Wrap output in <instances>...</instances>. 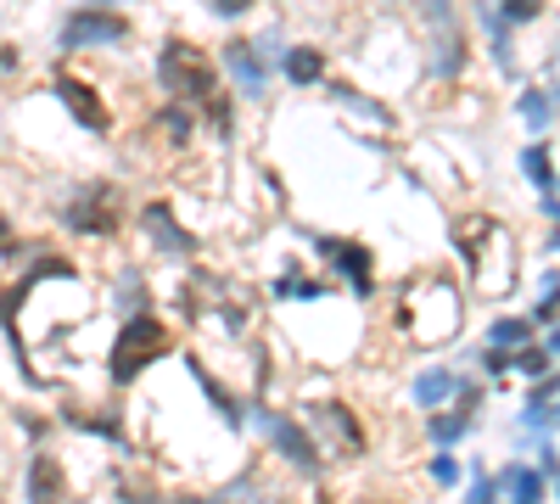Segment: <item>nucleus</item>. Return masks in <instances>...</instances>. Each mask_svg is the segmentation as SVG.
I'll return each instance as SVG.
<instances>
[{
	"label": "nucleus",
	"mask_w": 560,
	"mask_h": 504,
	"mask_svg": "<svg viewBox=\"0 0 560 504\" xmlns=\"http://www.w3.org/2000/svg\"><path fill=\"white\" fill-rule=\"evenodd\" d=\"M174 348V331L163 326L158 314H129L124 319V331H118V348H113V382L118 387H129L140 371H152V359H163Z\"/></svg>",
	"instance_id": "7ed1b4c3"
},
{
	"label": "nucleus",
	"mask_w": 560,
	"mask_h": 504,
	"mask_svg": "<svg viewBox=\"0 0 560 504\" xmlns=\"http://www.w3.org/2000/svg\"><path fill=\"white\" fill-rule=\"evenodd\" d=\"M158 124H163V134H168V141H174V146H185V141H191V118H185L179 107H168V113H163Z\"/></svg>",
	"instance_id": "5701e85b"
},
{
	"label": "nucleus",
	"mask_w": 560,
	"mask_h": 504,
	"mask_svg": "<svg viewBox=\"0 0 560 504\" xmlns=\"http://www.w3.org/2000/svg\"><path fill=\"white\" fill-rule=\"evenodd\" d=\"M465 432H471V409H454V415H432V443H459Z\"/></svg>",
	"instance_id": "aec40b11"
},
{
	"label": "nucleus",
	"mask_w": 560,
	"mask_h": 504,
	"mask_svg": "<svg viewBox=\"0 0 560 504\" xmlns=\"http://www.w3.org/2000/svg\"><path fill=\"white\" fill-rule=\"evenodd\" d=\"M62 224L79 236H113L118 231V202H113V186H90L79 202L62 208Z\"/></svg>",
	"instance_id": "0eeeda50"
},
{
	"label": "nucleus",
	"mask_w": 560,
	"mask_h": 504,
	"mask_svg": "<svg viewBox=\"0 0 560 504\" xmlns=\"http://www.w3.org/2000/svg\"><path fill=\"white\" fill-rule=\"evenodd\" d=\"M432 482H443V488L459 482V460H454V454H438V460H432Z\"/></svg>",
	"instance_id": "b1692460"
},
{
	"label": "nucleus",
	"mask_w": 560,
	"mask_h": 504,
	"mask_svg": "<svg viewBox=\"0 0 560 504\" xmlns=\"http://www.w3.org/2000/svg\"><path fill=\"white\" fill-rule=\"evenodd\" d=\"M208 7H213L219 17H242V12H253V0H208Z\"/></svg>",
	"instance_id": "a878e982"
},
{
	"label": "nucleus",
	"mask_w": 560,
	"mask_h": 504,
	"mask_svg": "<svg viewBox=\"0 0 560 504\" xmlns=\"http://www.w3.org/2000/svg\"><path fill=\"white\" fill-rule=\"evenodd\" d=\"M522 342H533V319H516V314H504V319H493L488 326V348H522Z\"/></svg>",
	"instance_id": "dca6fc26"
},
{
	"label": "nucleus",
	"mask_w": 560,
	"mask_h": 504,
	"mask_svg": "<svg viewBox=\"0 0 560 504\" xmlns=\"http://www.w3.org/2000/svg\"><path fill=\"white\" fill-rule=\"evenodd\" d=\"M459 314H465V303H459L454 281H443V274H427V281H415V286L404 292V303H398L404 331H409V342H420V348L448 342V337L459 331Z\"/></svg>",
	"instance_id": "f257e3e1"
},
{
	"label": "nucleus",
	"mask_w": 560,
	"mask_h": 504,
	"mask_svg": "<svg viewBox=\"0 0 560 504\" xmlns=\"http://www.w3.org/2000/svg\"><path fill=\"white\" fill-rule=\"evenodd\" d=\"M544 488H549V477L533 471V466H510V471L493 482V493H510V499H522V504H538Z\"/></svg>",
	"instance_id": "4468645a"
},
{
	"label": "nucleus",
	"mask_w": 560,
	"mask_h": 504,
	"mask_svg": "<svg viewBox=\"0 0 560 504\" xmlns=\"http://www.w3.org/2000/svg\"><path fill=\"white\" fill-rule=\"evenodd\" d=\"M140 224L152 231V242H158L163 253H197V236H185L179 224H174V213H168L163 202H152L147 213H140Z\"/></svg>",
	"instance_id": "f8f14e48"
},
{
	"label": "nucleus",
	"mask_w": 560,
	"mask_h": 504,
	"mask_svg": "<svg viewBox=\"0 0 560 504\" xmlns=\"http://www.w3.org/2000/svg\"><path fill=\"white\" fill-rule=\"evenodd\" d=\"M224 68L236 73V84H242L247 102H258L264 90H269V57L258 51V45H247V39H230V45H224Z\"/></svg>",
	"instance_id": "9d476101"
},
{
	"label": "nucleus",
	"mask_w": 560,
	"mask_h": 504,
	"mask_svg": "<svg viewBox=\"0 0 560 504\" xmlns=\"http://www.w3.org/2000/svg\"><path fill=\"white\" fill-rule=\"evenodd\" d=\"M308 432H325L331 437V454H342V460H359L364 454V426L348 403L325 398V403H308Z\"/></svg>",
	"instance_id": "423d86ee"
},
{
	"label": "nucleus",
	"mask_w": 560,
	"mask_h": 504,
	"mask_svg": "<svg viewBox=\"0 0 560 504\" xmlns=\"http://www.w3.org/2000/svg\"><path fill=\"white\" fill-rule=\"evenodd\" d=\"M314 253L331 263L342 281L359 292V297H370L376 292V263H370V253L359 247V242H331V236H314Z\"/></svg>",
	"instance_id": "6e6552de"
},
{
	"label": "nucleus",
	"mask_w": 560,
	"mask_h": 504,
	"mask_svg": "<svg viewBox=\"0 0 560 504\" xmlns=\"http://www.w3.org/2000/svg\"><path fill=\"white\" fill-rule=\"evenodd\" d=\"M448 398H477V392L465 387L454 371H420V376H415V403H420V409H438V403H448Z\"/></svg>",
	"instance_id": "9b49d317"
},
{
	"label": "nucleus",
	"mask_w": 560,
	"mask_h": 504,
	"mask_svg": "<svg viewBox=\"0 0 560 504\" xmlns=\"http://www.w3.org/2000/svg\"><path fill=\"white\" fill-rule=\"evenodd\" d=\"M522 168H527V179H533L538 197H555V157H549V141L527 146V152H522Z\"/></svg>",
	"instance_id": "2eb2a0df"
},
{
	"label": "nucleus",
	"mask_w": 560,
	"mask_h": 504,
	"mask_svg": "<svg viewBox=\"0 0 560 504\" xmlns=\"http://www.w3.org/2000/svg\"><path fill=\"white\" fill-rule=\"evenodd\" d=\"M549 364H555V353H549V348L538 353V348H527V342H522V348H516V359H510V371H522V376H549Z\"/></svg>",
	"instance_id": "412c9836"
},
{
	"label": "nucleus",
	"mask_w": 560,
	"mask_h": 504,
	"mask_svg": "<svg viewBox=\"0 0 560 504\" xmlns=\"http://www.w3.org/2000/svg\"><path fill=\"white\" fill-rule=\"evenodd\" d=\"M482 371H488V376H504V371H510V353H504V348H488V353H482Z\"/></svg>",
	"instance_id": "393cba45"
},
{
	"label": "nucleus",
	"mask_w": 560,
	"mask_h": 504,
	"mask_svg": "<svg viewBox=\"0 0 560 504\" xmlns=\"http://www.w3.org/2000/svg\"><path fill=\"white\" fill-rule=\"evenodd\" d=\"M158 79L174 102H213L219 96V68L208 62V51H197L191 39H168L158 51Z\"/></svg>",
	"instance_id": "f03ea898"
},
{
	"label": "nucleus",
	"mask_w": 560,
	"mask_h": 504,
	"mask_svg": "<svg viewBox=\"0 0 560 504\" xmlns=\"http://www.w3.org/2000/svg\"><path fill=\"white\" fill-rule=\"evenodd\" d=\"M28 493H34V499H39V493H62V471H57V460H51V454H34Z\"/></svg>",
	"instance_id": "6ab92c4d"
},
{
	"label": "nucleus",
	"mask_w": 560,
	"mask_h": 504,
	"mask_svg": "<svg viewBox=\"0 0 560 504\" xmlns=\"http://www.w3.org/2000/svg\"><path fill=\"white\" fill-rule=\"evenodd\" d=\"M522 118H527L533 134H544L549 118H555V90H527V96H522Z\"/></svg>",
	"instance_id": "a211bd4d"
},
{
	"label": "nucleus",
	"mask_w": 560,
	"mask_h": 504,
	"mask_svg": "<svg viewBox=\"0 0 560 504\" xmlns=\"http://www.w3.org/2000/svg\"><path fill=\"white\" fill-rule=\"evenodd\" d=\"M7 68H18V51H12V45H0V73H7Z\"/></svg>",
	"instance_id": "bb28decb"
},
{
	"label": "nucleus",
	"mask_w": 560,
	"mask_h": 504,
	"mask_svg": "<svg viewBox=\"0 0 560 504\" xmlns=\"http://www.w3.org/2000/svg\"><path fill=\"white\" fill-rule=\"evenodd\" d=\"M280 62H287V79H292L298 90H308V84L325 79V51H314V45H287V51H280Z\"/></svg>",
	"instance_id": "ddd939ff"
},
{
	"label": "nucleus",
	"mask_w": 560,
	"mask_h": 504,
	"mask_svg": "<svg viewBox=\"0 0 560 504\" xmlns=\"http://www.w3.org/2000/svg\"><path fill=\"white\" fill-rule=\"evenodd\" d=\"M549 12V0H499V17L504 23H538Z\"/></svg>",
	"instance_id": "4be33fe9"
},
{
	"label": "nucleus",
	"mask_w": 560,
	"mask_h": 504,
	"mask_svg": "<svg viewBox=\"0 0 560 504\" xmlns=\"http://www.w3.org/2000/svg\"><path fill=\"white\" fill-rule=\"evenodd\" d=\"M258 426H264V437L275 443V454H287V466L319 471V443H314L308 426H298L292 415H280V409H258Z\"/></svg>",
	"instance_id": "39448f33"
},
{
	"label": "nucleus",
	"mask_w": 560,
	"mask_h": 504,
	"mask_svg": "<svg viewBox=\"0 0 560 504\" xmlns=\"http://www.w3.org/2000/svg\"><path fill=\"white\" fill-rule=\"evenodd\" d=\"M124 39H129V17L107 7H79L62 23V51H102V45H124Z\"/></svg>",
	"instance_id": "20e7f679"
},
{
	"label": "nucleus",
	"mask_w": 560,
	"mask_h": 504,
	"mask_svg": "<svg viewBox=\"0 0 560 504\" xmlns=\"http://www.w3.org/2000/svg\"><path fill=\"white\" fill-rule=\"evenodd\" d=\"M57 102L73 113V124L79 129H90V134H107L113 129V118H107V107H102V96L96 90H90L84 79H73V73H62L57 79Z\"/></svg>",
	"instance_id": "1a4fd4ad"
},
{
	"label": "nucleus",
	"mask_w": 560,
	"mask_h": 504,
	"mask_svg": "<svg viewBox=\"0 0 560 504\" xmlns=\"http://www.w3.org/2000/svg\"><path fill=\"white\" fill-rule=\"evenodd\" d=\"M549 421H555V382H544V392H533L527 409H522V426L527 432H549Z\"/></svg>",
	"instance_id": "f3484780"
}]
</instances>
